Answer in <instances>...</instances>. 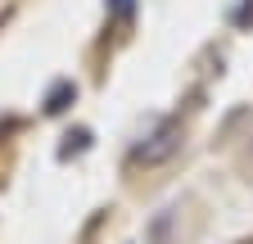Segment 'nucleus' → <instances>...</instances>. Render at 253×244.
<instances>
[{"mask_svg": "<svg viewBox=\"0 0 253 244\" xmlns=\"http://www.w3.org/2000/svg\"><path fill=\"white\" fill-rule=\"evenodd\" d=\"M176 136H181V131H176V122H163V127H158V136H154L149 145L136 149V159H140V163H163L172 149H176Z\"/></svg>", "mask_w": 253, "mask_h": 244, "instance_id": "nucleus-1", "label": "nucleus"}, {"mask_svg": "<svg viewBox=\"0 0 253 244\" xmlns=\"http://www.w3.org/2000/svg\"><path fill=\"white\" fill-rule=\"evenodd\" d=\"M73 95H77V90H73L68 81H59V86L50 90V100H45V109H50V113H59V109H68V100H73Z\"/></svg>", "mask_w": 253, "mask_h": 244, "instance_id": "nucleus-2", "label": "nucleus"}, {"mask_svg": "<svg viewBox=\"0 0 253 244\" xmlns=\"http://www.w3.org/2000/svg\"><path fill=\"white\" fill-rule=\"evenodd\" d=\"M113 9H118V14H126V9H131V0H113Z\"/></svg>", "mask_w": 253, "mask_h": 244, "instance_id": "nucleus-3", "label": "nucleus"}]
</instances>
